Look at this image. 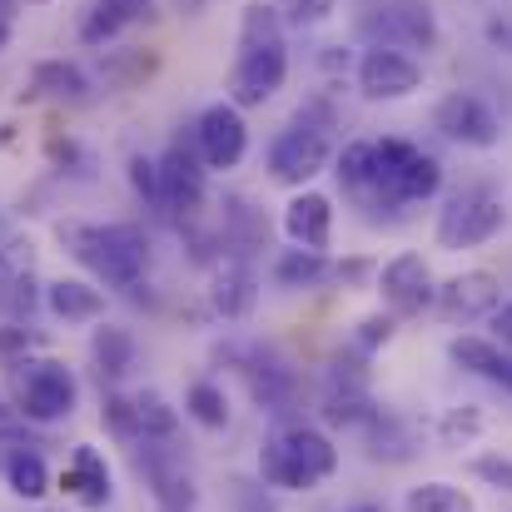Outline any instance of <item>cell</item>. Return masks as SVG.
Listing matches in <instances>:
<instances>
[{
	"mask_svg": "<svg viewBox=\"0 0 512 512\" xmlns=\"http://www.w3.org/2000/svg\"><path fill=\"white\" fill-rule=\"evenodd\" d=\"M60 239L95 279H105L115 289H130L150 264V239L135 224H70V229H60Z\"/></svg>",
	"mask_w": 512,
	"mask_h": 512,
	"instance_id": "cell-1",
	"label": "cell"
},
{
	"mask_svg": "<svg viewBox=\"0 0 512 512\" xmlns=\"http://www.w3.org/2000/svg\"><path fill=\"white\" fill-rule=\"evenodd\" d=\"M334 468H339V448L319 428H289V433L269 438L264 453H259L264 483L284 488V493H304V488L334 478Z\"/></svg>",
	"mask_w": 512,
	"mask_h": 512,
	"instance_id": "cell-2",
	"label": "cell"
},
{
	"mask_svg": "<svg viewBox=\"0 0 512 512\" xmlns=\"http://www.w3.org/2000/svg\"><path fill=\"white\" fill-rule=\"evenodd\" d=\"M373 189L383 194V204H408V199H433L443 189V165L408 145V140H378L373 145Z\"/></svg>",
	"mask_w": 512,
	"mask_h": 512,
	"instance_id": "cell-3",
	"label": "cell"
},
{
	"mask_svg": "<svg viewBox=\"0 0 512 512\" xmlns=\"http://www.w3.org/2000/svg\"><path fill=\"white\" fill-rule=\"evenodd\" d=\"M284 75H289L284 40L239 45V60H234V70H229V105H234V110H254V105L274 100V95L284 90Z\"/></svg>",
	"mask_w": 512,
	"mask_h": 512,
	"instance_id": "cell-4",
	"label": "cell"
},
{
	"mask_svg": "<svg viewBox=\"0 0 512 512\" xmlns=\"http://www.w3.org/2000/svg\"><path fill=\"white\" fill-rule=\"evenodd\" d=\"M20 413L35 418V423H55V418H70L75 413V398H80V383L65 363L55 358H40V363H20Z\"/></svg>",
	"mask_w": 512,
	"mask_h": 512,
	"instance_id": "cell-5",
	"label": "cell"
},
{
	"mask_svg": "<svg viewBox=\"0 0 512 512\" xmlns=\"http://www.w3.org/2000/svg\"><path fill=\"white\" fill-rule=\"evenodd\" d=\"M503 219H508V209L493 194H483V189L458 194L443 209V219H438V244L443 249H478V244H488L503 229Z\"/></svg>",
	"mask_w": 512,
	"mask_h": 512,
	"instance_id": "cell-6",
	"label": "cell"
},
{
	"mask_svg": "<svg viewBox=\"0 0 512 512\" xmlns=\"http://www.w3.org/2000/svg\"><path fill=\"white\" fill-rule=\"evenodd\" d=\"M194 150H199V165H204V170H234V165L244 160V150H249V125H244V115H239L229 100L209 105V110L199 115V125H194Z\"/></svg>",
	"mask_w": 512,
	"mask_h": 512,
	"instance_id": "cell-7",
	"label": "cell"
},
{
	"mask_svg": "<svg viewBox=\"0 0 512 512\" xmlns=\"http://www.w3.org/2000/svg\"><path fill=\"white\" fill-rule=\"evenodd\" d=\"M324 165H329V135L319 125H309V120L289 125L274 140V150H269V174L279 184H309Z\"/></svg>",
	"mask_w": 512,
	"mask_h": 512,
	"instance_id": "cell-8",
	"label": "cell"
},
{
	"mask_svg": "<svg viewBox=\"0 0 512 512\" xmlns=\"http://www.w3.org/2000/svg\"><path fill=\"white\" fill-rule=\"evenodd\" d=\"M433 125L453 140V145H468V150H493L498 140H503V125H498V115L478 100V95H448V100H438V110H433Z\"/></svg>",
	"mask_w": 512,
	"mask_h": 512,
	"instance_id": "cell-9",
	"label": "cell"
},
{
	"mask_svg": "<svg viewBox=\"0 0 512 512\" xmlns=\"http://www.w3.org/2000/svg\"><path fill=\"white\" fill-rule=\"evenodd\" d=\"M423 85V65L403 50H368L358 60V90L363 100H408Z\"/></svg>",
	"mask_w": 512,
	"mask_h": 512,
	"instance_id": "cell-10",
	"label": "cell"
},
{
	"mask_svg": "<svg viewBox=\"0 0 512 512\" xmlns=\"http://www.w3.org/2000/svg\"><path fill=\"white\" fill-rule=\"evenodd\" d=\"M378 289H383V304L393 309V319H408V314H423L433 304V269L423 254H398L383 264L378 274Z\"/></svg>",
	"mask_w": 512,
	"mask_h": 512,
	"instance_id": "cell-11",
	"label": "cell"
},
{
	"mask_svg": "<svg viewBox=\"0 0 512 512\" xmlns=\"http://www.w3.org/2000/svg\"><path fill=\"white\" fill-rule=\"evenodd\" d=\"M155 170H160V204L174 209V214H194L199 199H204V165H199V155L184 140H174L165 150V160H155Z\"/></svg>",
	"mask_w": 512,
	"mask_h": 512,
	"instance_id": "cell-12",
	"label": "cell"
},
{
	"mask_svg": "<svg viewBox=\"0 0 512 512\" xmlns=\"http://www.w3.org/2000/svg\"><path fill=\"white\" fill-rule=\"evenodd\" d=\"M433 304L448 314V319H493V309L503 304V284L488 274V269H473V274H458L448 279Z\"/></svg>",
	"mask_w": 512,
	"mask_h": 512,
	"instance_id": "cell-13",
	"label": "cell"
},
{
	"mask_svg": "<svg viewBox=\"0 0 512 512\" xmlns=\"http://www.w3.org/2000/svg\"><path fill=\"white\" fill-rule=\"evenodd\" d=\"M284 234H289L299 249L324 254L329 239H334V204H329V194H319V189L294 194L289 209H284Z\"/></svg>",
	"mask_w": 512,
	"mask_h": 512,
	"instance_id": "cell-14",
	"label": "cell"
},
{
	"mask_svg": "<svg viewBox=\"0 0 512 512\" xmlns=\"http://www.w3.org/2000/svg\"><path fill=\"white\" fill-rule=\"evenodd\" d=\"M60 488L80 503V508H105L110 503V468L95 448H75L70 468L60 473Z\"/></svg>",
	"mask_w": 512,
	"mask_h": 512,
	"instance_id": "cell-15",
	"label": "cell"
},
{
	"mask_svg": "<svg viewBox=\"0 0 512 512\" xmlns=\"http://www.w3.org/2000/svg\"><path fill=\"white\" fill-rule=\"evenodd\" d=\"M448 358L458 363V368H468V373H478V378H493V383H503L512 393V358L498 348V343L488 339H453L448 343Z\"/></svg>",
	"mask_w": 512,
	"mask_h": 512,
	"instance_id": "cell-16",
	"label": "cell"
},
{
	"mask_svg": "<svg viewBox=\"0 0 512 512\" xmlns=\"http://www.w3.org/2000/svg\"><path fill=\"white\" fill-rule=\"evenodd\" d=\"M383 10H388V30L398 40H408L413 50H433L438 45V20H433V10L423 0H388Z\"/></svg>",
	"mask_w": 512,
	"mask_h": 512,
	"instance_id": "cell-17",
	"label": "cell"
},
{
	"mask_svg": "<svg viewBox=\"0 0 512 512\" xmlns=\"http://www.w3.org/2000/svg\"><path fill=\"white\" fill-rule=\"evenodd\" d=\"M45 304H50L55 319H70V324H85V319H100V314H105L100 289H90V284H80V279L50 284V289H45Z\"/></svg>",
	"mask_w": 512,
	"mask_h": 512,
	"instance_id": "cell-18",
	"label": "cell"
},
{
	"mask_svg": "<svg viewBox=\"0 0 512 512\" xmlns=\"http://www.w3.org/2000/svg\"><path fill=\"white\" fill-rule=\"evenodd\" d=\"M30 90H35V95H55V100H85L90 80H85V70L70 65V60H40V65L30 70Z\"/></svg>",
	"mask_w": 512,
	"mask_h": 512,
	"instance_id": "cell-19",
	"label": "cell"
},
{
	"mask_svg": "<svg viewBox=\"0 0 512 512\" xmlns=\"http://www.w3.org/2000/svg\"><path fill=\"white\" fill-rule=\"evenodd\" d=\"M5 483H10V493L15 498H45L50 493V473H45V458L25 443V448H15L10 458H5Z\"/></svg>",
	"mask_w": 512,
	"mask_h": 512,
	"instance_id": "cell-20",
	"label": "cell"
},
{
	"mask_svg": "<svg viewBox=\"0 0 512 512\" xmlns=\"http://www.w3.org/2000/svg\"><path fill=\"white\" fill-rule=\"evenodd\" d=\"M90 353H95V363H100V373H105V378H125V373H130V363H135V339H130V329L105 324V329H95Z\"/></svg>",
	"mask_w": 512,
	"mask_h": 512,
	"instance_id": "cell-21",
	"label": "cell"
},
{
	"mask_svg": "<svg viewBox=\"0 0 512 512\" xmlns=\"http://www.w3.org/2000/svg\"><path fill=\"white\" fill-rule=\"evenodd\" d=\"M150 10V0H100L95 15L85 20V40H110L115 30H125L130 20H140Z\"/></svg>",
	"mask_w": 512,
	"mask_h": 512,
	"instance_id": "cell-22",
	"label": "cell"
},
{
	"mask_svg": "<svg viewBox=\"0 0 512 512\" xmlns=\"http://www.w3.org/2000/svg\"><path fill=\"white\" fill-rule=\"evenodd\" d=\"M324 274H329V259H324V254H314V249H289V254H279V264H274V279H279L284 289L319 284Z\"/></svg>",
	"mask_w": 512,
	"mask_h": 512,
	"instance_id": "cell-23",
	"label": "cell"
},
{
	"mask_svg": "<svg viewBox=\"0 0 512 512\" xmlns=\"http://www.w3.org/2000/svg\"><path fill=\"white\" fill-rule=\"evenodd\" d=\"M214 309H219L224 319H244V314L254 309V279H249L244 269H224L219 284H214Z\"/></svg>",
	"mask_w": 512,
	"mask_h": 512,
	"instance_id": "cell-24",
	"label": "cell"
},
{
	"mask_svg": "<svg viewBox=\"0 0 512 512\" xmlns=\"http://www.w3.org/2000/svg\"><path fill=\"white\" fill-rule=\"evenodd\" d=\"M403 512H473V498L453 483H423V488L408 493Z\"/></svg>",
	"mask_w": 512,
	"mask_h": 512,
	"instance_id": "cell-25",
	"label": "cell"
},
{
	"mask_svg": "<svg viewBox=\"0 0 512 512\" xmlns=\"http://www.w3.org/2000/svg\"><path fill=\"white\" fill-rule=\"evenodd\" d=\"M0 314L10 324H20V319L35 314V279H30V269H10L0 279Z\"/></svg>",
	"mask_w": 512,
	"mask_h": 512,
	"instance_id": "cell-26",
	"label": "cell"
},
{
	"mask_svg": "<svg viewBox=\"0 0 512 512\" xmlns=\"http://www.w3.org/2000/svg\"><path fill=\"white\" fill-rule=\"evenodd\" d=\"M135 423H140V438H170L174 433V408L160 398V393H135Z\"/></svg>",
	"mask_w": 512,
	"mask_h": 512,
	"instance_id": "cell-27",
	"label": "cell"
},
{
	"mask_svg": "<svg viewBox=\"0 0 512 512\" xmlns=\"http://www.w3.org/2000/svg\"><path fill=\"white\" fill-rule=\"evenodd\" d=\"M339 184L348 189V194H363V189H373V145H343L339 155Z\"/></svg>",
	"mask_w": 512,
	"mask_h": 512,
	"instance_id": "cell-28",
	"label": "cell"
},
{
	"mask_svg": "<svg viewBox=\"0 0 512 512\" xmlns=\"http://www.w3.org/2000/svg\"><path fill=\"white\" fill-rule=\"evenodd\" d=\"M184 408H189V418L204 423V428H224V423H229V403H224V393H219L214 383H194L189 398H184Z\"/></svg>",
	"mask_w": 512,
	"mask_h": 512,
	"instance_id": "cell-29",
	"label": "cell"
},
{
	"mask_svg": "<svg viewBox=\"0 0 512 512\" xmlns=\"http://www.w3.org/2000/svg\"><path fill=\"white\" fill-rule=\"evenodd\" d=\"M269 5H274L279 25H294V30H314V25H324V20L334 15V5H339V0H269Z\"/></svg>",
	"mask_w": 512,
	"mask_h": 512,
	"instance_id": "cell-30",
	"label": "cell"
},
{
	"mask_svg": "<svg viewBox=\"0 0 512 512\" xmlns=\"http://www.w3.org/2000/svg\"><path fill=\"white\" fill-rule=\"evenodd\" d=\"M368 408H373V403H368L363 383L353 378V383H334V388H329V408H324V413H329L334 423H363Z\"/></svg>",
	"mask_w": 512,
	"mask_h": 512,
	"instance_id": "cell-31",
	"label": "cell"
},
{
	"mask_svg": "<svg viewBox=\"0 0 512 512\" xmlns=\"http://www.w3.org/2000/svg\"><path fill=\"white\" fill-rule=\"evenodd\" d=\"M100 418H105V428H110L115 438H140V423H135V403H130V398L110 393L105 408H100Z\"/></svg>",
	"mask_w": 512,
	"mask_h": 512,
	"instance_id": "cell-32",
	"label": "cell"
},
{
	"mask_svg": "<svg viewBox=\"0 0 512 512\" xmlns=\"http://www.w3.org/2000/svg\"><path fill=\"white\" fill-rule=\"evenodd\" d=\"M473 478H483L498 493H512V458H503V453H478L473 458Z\"/></svg>",
	"mask_w": 512,
	"mask_h": 512,
	"instance_id": "cell-33",
	"label": "cell"
},
{
	"mask_svg": "<svg viewBox=\"0 0 512 512\" xmlns=\"http://www.w3.org/2000/svg\"><path fill=\"white\" fill-rule=\"evenodd\" d=\"M483 433V413L468 403V408H453L448 418H443V438L448 443H468V438H478Z\"/></svg>",
	"mask_w": 512,
	"mask_h": 512,
	"instance_id": "cell-34",
	"label": "cell"
},
{
	"mask_svg": "<svg viewBox=\"0 0 512 512\" xmlns=\"http://www.w3.org/2000/svg\"><path fill=\"white\" fill-rule=\"evenodd\" d=\"M130 184H135V194H140V199L160 204V170H155V160L135 155V160H130Z\"/></svg>",
	"mask_w": 512,
	"mask_h": 512,
	"instance_id": "cell-35",
	"label": "cell"
},
{
	"mask_svg": "<svg viewBox=\"0 0 512 512\" xmlns=\"http://www.w3.org/2000/svg\"><path fill=\"white\" fill-rule=\"evenodd\" d=\"M388 339H393V314H373V319L358 324V348L363 353H373L378 343H388Z\"/></svg>",
	"mask_w": 512,
	"mask_h": 512,
	"instance_id": "cell-36",
	"label": "cell"
},
{
	"mask_svg": "<svg viewBox=\"0 0 512 512\" xmlns=\"http://www.w3.org/2000/svg\"><path fill=\"white\" fill-rule=\"evenodd\" d=\"M30 334H25V329H10V324H5V329H0V358H15V353H25V348H30Z\"/></svg>",
	"mask_w": 512,
	"mask_h": 512,
	"instance_id": "cell-37",
	"label": "cell"
},
{
	"mask_svg": "<svg viewBox=\"0 0 512 512\" xmlns=\"http://www.w3.org/2000/svg\"><path fill=\"white\" fill-rule=\"evenodd\" d=\"M493 329H498V339H503V343H512V299L493 309Z\"/></svg>",
	"mask_w": 512,
	"mask_h": 512,
	"instance_id": "cell-38",
	"label": "cell"
},
{
	"mask_svg": "<svg viewBox=\"0 0 512 512\" xmlns=\"http://www.w3.org/2000/svg\"><path fill=\"white\" fill-rule=\"evenodd\" d=\"M348 512H388V508H383V503H353Z\"/></svg>",
	"mask_w": 512,
	"mask_h": 512,
	"instance_id": "cell-39",
	"label": "cell"
},
{
	"mask_svg": "<svg viewBox=\"0 0 512 512\" xmlns=\"http://www.w3.org/2000/svg\"><path fill=\"white\" fill-rule=\"evenodd\" d=\"M10 140H15V130H10V125H0V150H5Z\"/></svg>",
	"mask_w": 512,
	"mask_h": 512,
	"instance_id": "cell-40",
	"label": "cell"
},
{
	"mask_svg": "<svg viewBox=\"0 0 512 512\" xmlns=\"http://www.w3.org/2000/svg\"><path fill=\"white\" fill-rule=\"evenodd\" d=\"M5 35H10V20H5V15H0V45H5Z\"/></svg>",
	"mask_w": 512,
	"mask_h": 512,
	"instance_id": "cell-41",
	"label": "cell"
},
{
	"mask_svg": "<svg viewBox=\"0 0 512 512\" xmlns=\"http://www.w3.org/2000/svg\"><path fill=\"white\" fill-rule=\"evenodd\" d=\"M179 5H184V10H194V5H204V0H179Z\"/></svg>",
	"mask_w": 512,
	"mask_h": 512,
	"instance_id": "cell-42",
	"label": "cell"
},
{
	"mask_svg": "<svg viewBox=\"0 0 512 512\" xmlns=\"http://www.w3.org/2000/svg\"><path fill=\"white\" fill-rule=\"evenodd\" d=\"M160 512H189V508H160Z\"/></svg>",
	"mask_w": 512,
	"mask_h": 512,
	"instance_id": "cell-43",
	"label": "cell"
}]
</instances>
